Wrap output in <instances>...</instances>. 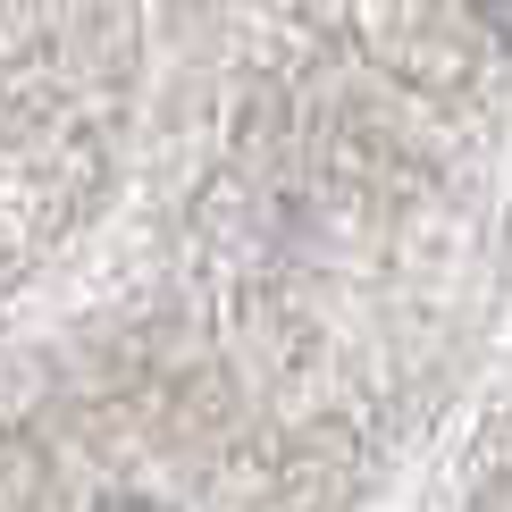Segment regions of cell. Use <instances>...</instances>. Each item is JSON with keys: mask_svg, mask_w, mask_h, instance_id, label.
I'll list each match as a JSON object with an SVG mask.
<instances>
[]
</instances>
